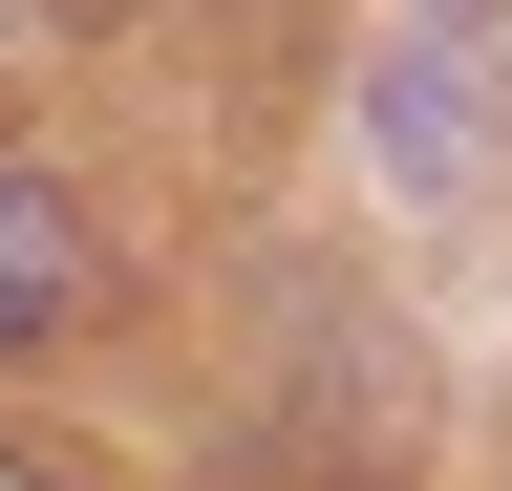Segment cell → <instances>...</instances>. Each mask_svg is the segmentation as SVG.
<instances>
[{"mask_svg":"<svg viewBox=\"0 0 512 491\" xmlns=\"http://www.w3.org/2000/svg\"><path fill=\"white\" fill-rule=\"evenodd\" d=\"M0 491H43V470H22V449H0Z\"/></svg>","mask_w":512,"mask_h":491,"instance_id":"obj_3","label":"cell"},{"mask_svg":"<svg viewBox=\"0 0 512 491\" xmlns=\"http://www.w3.org/2000/svg\"><path fill=\"white\" fill-rule=\"evenodd\" d=\"M384 171L406 193H512V0H406V43H384Z\"/></svg>","mask_w":512,"mask_h":491,"instance_id":"obj_1","label":"cell"},{"mask_svg":"<svg viewBox=\"0 0 512 491\" xmlns=\"http://www.w3.org/2000/svg\"><path fill=\"white\" fill-rule=\"evenodd\" d=\"M86 299H107V257H86V193L0 171V363H22V342H64Z\"/></svg>","mask_w":512,"mask_h":491,"instance_id":"obj_2","label":"cell"}]
</instances>
